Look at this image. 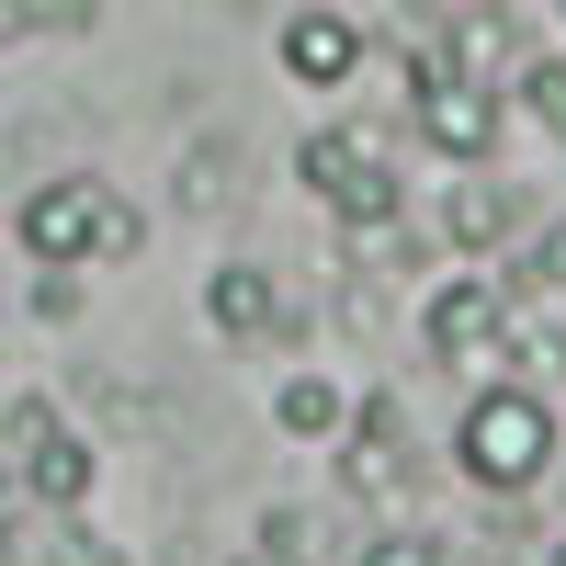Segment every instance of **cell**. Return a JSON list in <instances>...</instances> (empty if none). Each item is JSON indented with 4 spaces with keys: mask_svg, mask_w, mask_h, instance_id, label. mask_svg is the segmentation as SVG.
Returning a JSON list of instances; mask_svg holds the SVG:
<instances>
[{
    "mask_svg": "<svg viewBox=\"0 0 566 566\" xmlns=\"http://www.w3.org/2000/svg\"><path fill=\"white\" fill-rule=\"evenodd\" d=\"M91 476H103V453H91L69 419H57L34 453H12V499H34V510H80V499H91Z\"/></svg>",
    "mask_w": 566,
    "mask_h": 566,
    "instance_id": "9",
    "label": "cell"
},
{
    "mask_svg": "<svg viewBox=\"0 0 566 566\" xmlns=\"http://www.w3.org/2000/svg\"><path fill=\"white\" fill-rule=\"evenodd\" d=\"M340 488H352V499H397V488H419V442H408V408H397V397L340 408Z\"/></svg>",
    "mask_w": 566,
    "mask_h": 566,
    "instance_id": "4",
    "label": "cell"
},
{
    "mask_svg": "<svg viewBox=\"0 0 566 566\" xmlns=\"http://www.w3.org/2000/svg\"><path fill=\"white\" fill-rule=\"evenodd\" d=\"M419 136H431L453 170H488V148H499V91L488 80H431V91H419Z\"/></svg>",
    "mask_w": 566,
    "mask_h": 566,
    "instance_id": "7",
    "label": "cell"
},
{
    "mask_svg": "<svg viewBox=\"0 0 566 566\" xmlns=\"http://www.w3.org/2000/svg\"><path fill=\"white\" fill-rule=\"evenodd\" d=\"M340 386H328V374H283V386H272V431L283 442H328V431H340Z\"/></svg>",
    "mask_w": 566,
    "mask_h": 566,
    "instance_id": "11",
    "label": "cell"
},
{
    "mask_svg": "<svg viewBox=\"0 0 566 566\" xmlns=\"http://www.w3.org/2000/svg\"><path fill=\"white\" fill-rule=\"evenodd\" d=\"M12 239H23L34 272H80V261H136L148 250V216L114 205L91 170H57V181H34L12 205Z\"/></svg>",
    "mask_w": 566,
    "mask_h": 566,
    "instance_id": "2",
    "label": "cell"
},
{
    "mask_svg": "<svg viewBox=\"0 0 566 566\" xmlns=\"http://www.w3.org/2000/svg\"><path fill=\"white\" fill-rule=\"evenodd\" d=\"M499 295H555V306H566V227H522V239H510Z\"/></svg>",
    "mask_w": 566,
    "mask_h": 566,
    "instance_id": "13",
    "label": "cell"
},
{
    "mask_svg": "<svg viewBox=\"0 0 566 566\" xmlns=\"http://www.w3.org/2000/svg\"><path fill=\"white\" fill-rule=\"evenodd\" d=\"M34 317H80V272H34Z\"/></svg>",
    "mask_w": 566,
    "mask_h": 566,
    "instance_id": "18",
    "label": "cell"
},
{
    "mask_svg": "<svg viewBox=\"0 0 566 566\" xmlns=\"http://www.w3.org/2000/svg\"><path fill=\"white\" fill-rule=\"evenodd\" d=\"M170 193H181V216H227V205H239V148H227V136H193Z\"/></svg>",
    "mask_w": 566,
    "mask_h": 566,
    "instance_id": "12",
    "label": "cell"
},
{
    "mask_svg": "<svg viewBox=\"0 0 566 566\" xmlns=\"http://www.w3.org/2000/svg\"><path fill=\"white\" fill-rule=\"evenodd\" d=\"M261 555H306V522H295V510H261Z\"/></svg>",
    "mask_w": 566,
    "mask_h": 566,
    "instance_id": "19",
    "label": "cell"
},
{
    "mask_svg": "<svg viewBox=\"0 0 566 566\" xmlns=\"http://www.w3.org/2000/svg\"><path fill=\"white\" fill-rule=\"evenodd\" d=\"M57 566H136V555L103 544V533H57Z\"/></svg>",
    "mask_w": 566,
    "mask_h": 566,
    "instance_id": "17",
    "label": "cell"
},
{
    "mask_svg": "<svg viewBox=\"0 0 566 566\" xmlns=\"http://www.w3.org/2000/svg\"><path fill=\"white\" fill-rule=\"evenodd\" d=\"M522 227H533V216H522V193H510V181H453V205H442V239H453V250H476V261L510 250Z\"/></svg>",
    "mask_w": 566,
    "mask_h": 566,
    "instance_id": "10",
    "label": "cell"
},
{
    "mask_svg": "<svg viewBox=\"0 0 566 566\" xmlns=\"http://www.w3.org/2000/svg\"><path fill=\"white\" fill-rule=\"evenodd\" d=\"M555 453H566V431H555L544 386H476L453 419V476L476 499H533L555 476Z\"/></svg>",
    "mask_w": 566,
    "mask_h": 566,
    "instance_id": "1",
    "label": "cell"
},
{
    "mask_svg": "<svg viewBox=\"0 0 566 566\" xmlns=\"http://www.w3.org/2000/svg\"><path fill=\"white\" fill-rule=\"evenodd\" d=\"M533 566H544V555H533Z\"/></svg>",
    "mask_w": 566,
    "mask_h": 566,
    "instance_id": "24",
    "label": "cell"
},
{
    "mask_svg": "<svg viewBox=\"0 0 566 566\" xmlns=\"http://www.w3.org/2000/svg\"><path fill=\"white\" fill-rule=\"evenodd\" d=\"M555 374H566V363H555Z\"/></svg>",
    "mask_w": 566,
    "mask_h": 566,
    "instance_id": "25",
    "label": "cell"
},
{
    "mask_svg": "<svg viewBox=\"0 0 566 566\" xmlns=\"http://www.w3.org/2000/svg\"><path fill=\"white\" fill-rule=\"evenodd\" d=\"M0 566H23V499L0 488Z\"/></svg>",
    "mask_w": 566,
    "mask_h": 566,
    "instance_id": "20",
    "label": "cell"
},
{
    "mask_svg": "<svg viewBox=\"0 0 566 566\" xmlns=\"http://www.w3.org/2000/svg\"><path fill=\"white\" fill-rule=\"evenodd\" d=\"M419 340H431L442 363H499V340H510V295H499V272H453V283H431Z\"/></svg>",
    "mask_w": 566,
    "mask_h": 566,
    "instance_id": "5",
    "label": "cell"
},
{
    "mask_svg": "<svg viewBox=\"0 0 566 566\" xmlns=\"http://www.w3.org/2000/svg\"><path fill=\"white\" fill-rule=\"evenodd\" d=\"M544 566H566V522H555V533H544Z\"/></svg>",
    "mask_w": 566,
    "mask_h": 566,
    "instance_id": "21",
    "label": "cell"
},
{
    "mask_svg": "<svg viewBox=\"0 0 566 566\" xmlns=\"http://www.w3.org/2000/svg\"><path fill=\"white\" fill-rule=\"evenodd\" d=\"M522 103H533L544 136H566V57H533V69H522Z\"/></svg>",
    "mask_w": 566,
    "mask_h": 566,
    "instance_id": "16",
    "label": "cell"
},
{
    "mask_svg": "<svg viewBox=\"0 0 566 566\" xmlns=\"http://www.w3.org/2000/svg\"><path fill=\"white\" fill-rule=\"evenodd\" d=\"M352 566H453V555H442V533H374V544H352Z\"/></svg>",
    "mask_w": 566,
    "mask_h": 566,
    "instance_id": "15",
    "label": "cell"
},
{
    "mask_svg": "<svg viewBox=\"0 0 566 566\" xmlns=\"http://www.w3.org/2000/svg\"><path fill=\"white\" fill-rule=\"evenodd\" d=\"M555 464H566V453H555Z\"/></svg>",
    "mask_w": 566,
    "mask_h": 566,
    "instance_id": "23",
    "label": "cell"
},
{
    "mask_svg": "<svg viewBox=\"0 0 566 566\" xmlns=\"http://www.w3.org/2000/svg\"><path fill=\"white\" fill-rule=\"evenodd\" d=\"M0 12H12L23 34H91V23H103V0H0Z\"/></svg>",
    "mask_w": 566,
    "mask_h": 566,
    "instance_id": "14",
    "label": "cell"
},
{
    "mask_svg": "<svg viewBox=\"0 0 566 566\" xmlns=\"http://www.w3.org/2000/svg\"><path fill=\"white\" fill-rule=\"evenodd\" d=\"M295 181L340 216V239L352 250H374V239H397V170H386V148H374L363 125H317L306 148H295Z\"/></svg>",
    "mask_w": 566,
    "mask_h": 566,
    "instance_id": "3",
    "label": "cell"
},
{
    "mask_svg": "<svg viewBox=\"0 0 566 566\" xmlns=\"http://www.w3.org/2000/svg\"><path fill=\"white\" fill-rule=\"evenodd\" d=\"M363 69V23L352 12H295V23H283V80H295V91H340Z\"/></svg>",
    "mask_w": 566,
    "mask_h": 566,
    "instance_id": "8",
    "label": "cell"
},
{
    "mask_svg": "<svg viewBox=\"0 0 566 566\" xmlns=\"http://www.w3.org/2000/svg\"><path fill=\"white\" fill-rule=\"evenodd\" d=\"M555 12H566V0H555Z\"/></svg>",
    "mask_w": 566,
    "mask_h": 566,
    "instance_id": "22",
    "label": "cell"
},
{
    "mask_svg": "<svg viewBox=\"0 0 566 566\" xmlns=\"http://www.w3.org/2000/svg\"><path fill=\"white\" fill-rule=\"evenodd\" d=\"M205 328H216V340H272V328H295L283 272H261V261H216V272H205Z\"/></svg>",
    "mask_w": 566,
    "mask_h": 566,
    "instance_id": "6",
    "label": "cell"
}]
</instances>
